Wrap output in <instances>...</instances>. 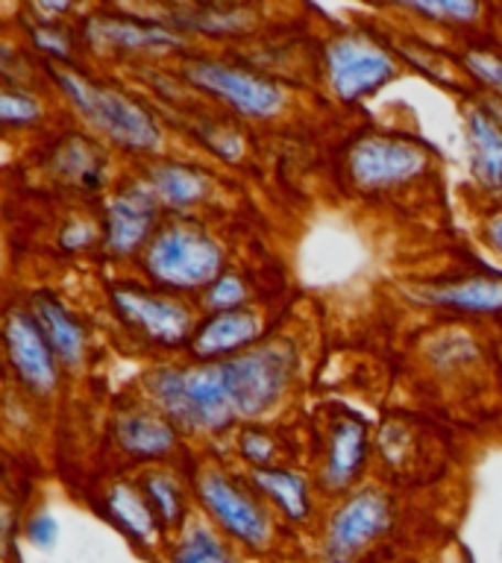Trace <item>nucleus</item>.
<instances>
[{
  "mask_svg": "<svg viewBox=\"0 0 502 563\" xmlns=\"http://www.w3.org/2000/svg\"><path fill=\"white\" fill-rule=\"evenodd\" d=\"M244 299V282L238 279V276H220V279L209 288V294H206V306H209L211 311H232V308H241Z\"/></svg>",
  "mask_w": 502,
  "mask_h": 563,
  "instance_id": "obj_27",
  "label": "nucleus"
},
{
  "mask_svg": "<svg viewBox=\"0 0 502 563\" xmlns=\"http://www.w3.org/2000/svg\"><path fill=\"white\" fill-rule=\"evenodd\" d=\"M429 165L417 144L391 135H368L347 156V170L361 191H388L396 185L412 183Z\"/></svg>",
  "mask_w": 502,
  "mask_h": 563,
  "instance_id": "obj_6",
  "label": "nucleus"
},
{
  "mask_svg": "<svg viewBox=\"0 0 502 563\" xmlns=\"http://www.w3.org/2000/svg\"><path fill=\"white\" fill-rule=\"evenodd\" d=\"M391 526V501L385 493L359 490L335 510L324 537L326 563H352L376 543Z\"/></svg>",
  "mask_w": 502,
  "mask_h": 563,
  "instance_id": "obj_4",
  "label": "nucleus"
},
{
  "mask_svg": "<svg viewBox=\"0 0 502 563\" xmlns=\"http://www.w3.org/2000/svg\"><path fill=\"white\" fill-rule=\"evenodd\" d=\"M51 165L68 183L79 185V188H97L100 179H103V156H100V150L91 141L79 139V135L62 141L56 153H53Z\"/></svg>",
  "mask_w": 502,
  "mask_h": 563,
  "instance_id": "obj_22",
  "label": "nucleus"
},
{
  "mask_svg": "<svg viewBox=\"0 0 502 563\" xmlns=\"http://www.w3.org/2000/svg\"><path fill=\"white\" fill-rule=\"evenodd\" d=\"M88 42L95 47L114 53H144L162 51V47H179L183 35H176L171 26L162 21H148V18H123V15H97L86 26Z\"/></svg>",
  "mask_w": 502,
  "mask_h": 563,
  "instance_id": "obj_11",
  "label": "nucleus"
},
{
  "mask_svg": "<svg viewBox=\"0 0 502 563\" xmlns=\"http://www.w3.org/2000/svg\"><path fill=\"white\" fill-rule=\"evenodd\" d=\"M253 484L262 496L276 505L294 522H303L308 517V487L297 473L288 470H273V466H255Z\"/></svg>",
  "mask_w": 502,
  "mask_h": 563,
  "instance_id": "obj_21",
  "label": "nucleus"
},
{
  "mask_svg": "<svg viewBox=\"0 0 502 563\" xmlns=\"http://www.w3.org/2000/svg\"><path fill=\"white\" fill-rule=\"evenodd\" d=\"M294 364L297 355L288 343H264L236 358L159 369L148 387L174 426L220 431L236 420H253L271 411L294 376Z\"/></svg>",
  "mask_w": 502,
  "mask_h": 563,
  "instance_id": "obj_1",
  "label": "nucleus"
},
{
  "mask_svg": "<svg viewBox=\"0 0 502 563\" xmlns=\"http://www.w3.org/2000/svg\"><path fill=\"white\" fill-rule=\"evenodd\" d=\"M241 452H244L255 466H264L273 455L271 440L264 438V434H259V431H244V438H241Z\"/></svg>",
  "mask_w": 502,
  "mask_h": 563,
  "instance_id": "obj_32",
  "label": "nucleus"
},
{
  "mask_svg": "<svg viewBox=\"0 0 502 563\" xmlns=\"http://www.w3.org/2000/svg\"><path fill=\"white\" fill-rule=\"evenodd\" d=\"M488 241L502 253V214H496V218L488 223Z\"/></svg>",
  "mask_w": 502,
  "mask_h": 563,
  "instance_id": "obj_34",
  "label": "nucleus"
},
{
  "mask_svg": "<svg viewBox=\"0 0 502 563\" xmlns=\"http://www.w3.org/2000/svg\"><path fill=\"white\" fill-rule=\"evenodd\" d=\"M467 68L476 79H482L484 86L493 88V91H502V59L500 56H491V53H467Z\"/></svg>",
  "mask_w": 502,
  "mask_h": 563,
  "instance_id": "obj_29",
  "label": "nucleus"
},
{
  "mask_svg": "<svg viewBox=\"0 0 502 563\" xmlns=\"http://www.w3.org/2000/svg\"><path fill=\"white\" fill-rule=\"evenodd\" d=\"M109 517L118 522V526L132 537V540H139V543H156L159 537V522L153 517V510H150L148 499H144V493H139L130 484H114L112 490H109Z\"/></svg>",
  "mask_w": 502,
  "mask_h": 563,
  "instance_id": "obj_19",
  "label": "nucleus"
},
{
  "mask_svg": "<svg viewBox=\"0 0 502 563\" xmlns=\"http://www.w3.org/2000/svg\"><path fill=\"white\" fill-rule=\"evenodd\" d=\"M408 9L417 12V15L447 21V24L470 21V18L479 15V7H476V3H461V0H444V3H412Z\"/></svg>",
  "mask_w": 502,
  "mask_h": 563,
  "instance_id": "obj_28",
  "label": "nucleus"
},
{
  "mask_svg": "<svg viewBox=\"0 0 502 563\" xmlns=\"http://www.w3.org/2000/svg\"><path fill=\"white\" fill-rule=\"evenodd\" d=\"M197 499L209 510L211 519L227 531L232 540H238L247 549H268L271 543V519L262 510V505L244 493L238 484H232L223 473L209 470L197 482Z\"/></svg>",
  "mask_w": 502,
  "mask_h": 563,
  "instance_id": "obj_8",
  "label": "nucleus"
},
{
  "mask_svg": "<svg viewBox=\"0 0 502 563\" xmlns=\"http://www.w3.org/2000/svg\"><path fill=\"white\" fill-rule=\"evenodd\" d=\"M33 42L39 51L68 59V42H65V35L56 33L53 21H39V26H33Z\"/></svg>",
  "mask_w": 502,
  "mask_h": 563,
  "instance_id": "obj_31",
  "label": "nucleus"
},
{
  "mask_svg": "<svg viewBox=\"0 0 502 563\" xmlns=\"http://www.w3.org/2000/svg\"><path fill=\"white\" fill-rule=\"evenodd\" d=\"M35 323L44 332L47 343L56 352V358H62L65 364H79L83 361V352H86V332L83 325L74 320V317L65 311L62 302L51 297V294H39L33 297V311Z\"/></svg>",
  "mask_w": 502,
  "mask_h": 563,
  "instance_id": "obj_16",
  "label": "nucleus"
},
{
  "mask_svg": "<svg viewBox=\"0 0 502 563\" xmlns=\"http://www.w3.org/2000/svg\"><path fill=\"white\" fill-rule=\"evenodd\" d=\"M167 563H238L227 545L211 534L209 528L194 526L176 543L174 554Z\"/></svg>",
  "mask_w": 502,
  "mask_h": 563,
  "instance_id": "obj_25",
  "label": "nucleus"
},
{
  "mask_svg": "<svg viewBox=\"0 0 502 563\" xmlns=\"http://www.w3.org/2000/svg\"><path fill=\"white\" fill-rule=\"evenodd\" d=\"M262 334V320L255 311L247 308H232V311H218L194 332L192 350L197 358H218L232 350H244Z\"/></svg>",
  "mask_w": 502,
  "mask_h": 563,
  "instance_id": "obj_13",
  "label": "nucleus"
},
{
  "mask_svg": "<svg viewBox=\"0 0 502 563\" xmlns=\"http://www.w3.org/2000/svg\"><path fill=\"white\" fill-rule=\"evenodd\" d=\"M118 446L135 457L167 455L176 446V429L167 417L127 413L118 420Z\"/></svg>",
  "mask_w": 502,
  "mask_h": 563,
  "instance_id": "obj_17",
  "label": "nucleus"
},
{
  "mask_svg": "<svg viewBox=\"0 0 502 563\" xmlns=\"http://www.w3.org/2000/svg\"><path fill=\"white\" fill-rule=\"evenodd\" d=\"M148 273L167 288H203L220 279L223 253L215 238L194 227L162 229L148 250Z\"/></svg>",
  "mask_w": 502,
  "mask_h": 563,
  "instance_id": "obj_3",
  "label": "nucleus"
},
{
  "mask_svg": "<svg viewBox=\"0 0 502 563\" xmlns=\"http://www.w3.org/2000/svg\"><path fill=\"white\" fill-rule=\"evenodd\" d=\"M7 352L15 376L26 387L47 394L56 385V352L33 314L12 308L7 314Z\"/></svg>",
  "mask_w": 502,
  "mask_h": 563,
  "instance_id": "obj_9",
  "label": "nucleus"
},
{
  "mask_svg": "<svg viewBox=\"0 0 502 563\" xmlns=\"http://www.w3.org/2000/svg\"><path fill=\"white\" fill-rule=\"evenodd\" d=\"M88 241H91V227H86V223H70V227L65 229V246H70V250L86 246Z\"/></svg>",
  "mask_w": 502,
  "mask_h": 563,
  "instance_id": "obj_33",
  "label": "nucleus"
},
{
  "mask_svg": "<svg viewBox=\"0 0 502 563\" xmlns=\"http://www.w3.org/2000/svg\"><path fill=\"white\" fill-rule=\"evenodd\" d=\"M112 299L118 314L132 329H139L141 334H148L153 341L179 343L192 334V314L174 299L156 297V294H148V290L139 288H118Z\"/></svg>",
  "mask_w": 502,
  "mask_h": 563,
  "instance_id": "obj_10",
  "label": "nucleus"
},
{
  "mask_svg": "<svg viewBox=\"0 0 502 563\" xmlns=\"http://www.w3.org/2000/svg\"><path fill=\"white\" fill-rule=\"evenodd\" d=\"M174 18L176 26H192L200 33L223 35V33H241L253 24L250 9L244 7H183V9H165L162 21Z\"/></svg>",
  "mask_w": 502,
  "mask_h": 563,
  "instance_id": "obj_23",
  "label": "nucleus"
},
{
  "mask_svg": "<svg viewBox=\"0 0 502 563\" xmlns=\"http://www.w3.org/2000/svg\"><path fill=\"white\" fill-rule=\"evenodd\" d=\"M435 306L473 311V314H493L502 311V282L500 279H465L444 288H429L421 294Z\"/></svg>",
  "mask_w": 502,
  "mask_h": 563,
  "instance_id": "obj_18",
  "label": "nucleus"
},
{
  "mask_svg": "<svg viewBox=\"0 0 502 563\" xmlns=\"http://www.w3.org/2000/svg\"><path fill=\"white\" fill-rule=\"evenodd\" d=\"M141 493L148 499L162 531L179 528L185 522V496L179 484L167 473H148L141 478Z\"/></svg>",
  "mask_w": 502,
  "mask_h": 563,
  "instance_id": "obj_24",
  "label": "nucleus"
},
{
  "mask_svg": "<svg viewBox=\"0 0 502 563\" xmlns=\"http://www.w3.org/2000/svg\"><path fill=\"white\" fill-rule=\"evenodd\" d=\"M326 77L341 100H361L394 79L396 65L364 35H341L326 47Z\"/></svg>",
  "mask_w": 502,
  "mask_h": 563,
  "instance_id": "obj_7",
  "label": "nucleus"
},
{
  "mask_svg": "<svg viewBox=\"0 0 502 563\" xmlns=\"http://www.w3.org/2000/svg\"><path fill=\"white\" fill-rule=\"evenodd\" d=\"M368 457V429L361 420H338L329 438V455L324 466L326 490H347L361 475Z\"/></svg>",
  "mask_w": 502,
  "mask_h": 563,
  "instance_id": "obj_14",
  "label": "nucleus"
},
{
  "mask_svg": "<svg viewBox=\"0 0 502 563\" xmlns=\"http://www.w3.org/2000/svg\"><path fill=\"white\" fill-rule=\"evenodd\" d=\"M467 150L476 183L488 191H502V123L473 109L467 114Z\"/></svg>",
  "mask_w": 502,
  "mask_h": 563,
  "instance_id": "obj_15",
  "label": "nucleus"
},
{
  "mask_svg": "<svg viewBox=\"0 0 502 563\" xmlns=\"http://www.w3.org/2000/svg\"><path fill=\"white\" fill-rule=\"evenodd\" d=\"M148 188L159 202L174 209L194 206L209 194V183L194 167L185 165H156L148 176Z\"/></svg>",
  "mask_w": 502,
  "mask_h": 563,
  "instance_id": "obj_20",
  "label": "nucleus"
},
{
  "mask_svg": "<svg viewBox=\"0 0 502 563\" xmlns=\"http://www.w3.org/2000/svg\"><path fill=\"white\" fill-rule=\"evenodd\" d=\"M156 202L148 185L118 194L106 211V246L118 255L135 253L153 229Z\"/></svg>",
  "mask_w": 502,
  "mask_h": 563,
  "instance_id": "obj_12",
  "label": "nucleus"
},
{
  "mask_svg": "<svg viewBox=\"0 0 502 563\" xmlns=\"http://www.w3.org/2000/svg\"><path fill=\"white\" fill-rule=\"evenodd\" d=\"M185 79L247 118H273L285 106V91L276 82L223 62L192 59L185 65Z\"/></svg>",
  "mask_w": 502,
  "mask_h": 563,
  "instance_id": "obj_5",
  "label": "nucleus"
},
{
  "mask_svg": "<svg viewBox=\"0 0 502 563\" xmlns=\"http://www.w3.org/2000/svg\"><path fill=\"white\" fill-rule=\"evenodd\" d=\"M0 118L7 126H30L42 118V106L35 100L33 95H26V91H3L0 97Z\"/></svg>",
  "mask_w": 502,
  "mask_h": 563,
  "instance_id": "obj_26",
  "label": "nucleus"
},
{
  "mask_svg": "<svg viewBox=\"0 0 502 563\" xmlns=\"http://www.w3.org/2000/svg\"><path fill=\"white\" fill-rule=\"evenodd\" d=\"M53 77L62 86V91L68 95L70 103L77 106L79 114L97 132H103L106 139L114 141L118 147L135 150V153H148V150L159 147L162 132H159L153 114L141 103H135L132 97H127L118 88L103 86V82H91L77 70L56 68Z\"/></svg>",
  "mask_w": 502,
  "mask_h": 563,
  "instance_id": "obj_2",
  "label": "nucleus"
},
{
  "mask_svg": "<svg viewBox=\"0 0 502 563\" xmlns=\"http://www.w3.org/2000/svg\"><path fill=\"white\" fill-rule=\"evenodd\" d=\"M26 540L39 549H51L56 543V534H59V526H56V519L51 514H35V517L26 519L24 528Z\"/></svg>",
  "mask_w": 502,
  "mask_h": 563,
  "instance_id": "obj_30",
  "label": "nucleus"
}]
</instances>
